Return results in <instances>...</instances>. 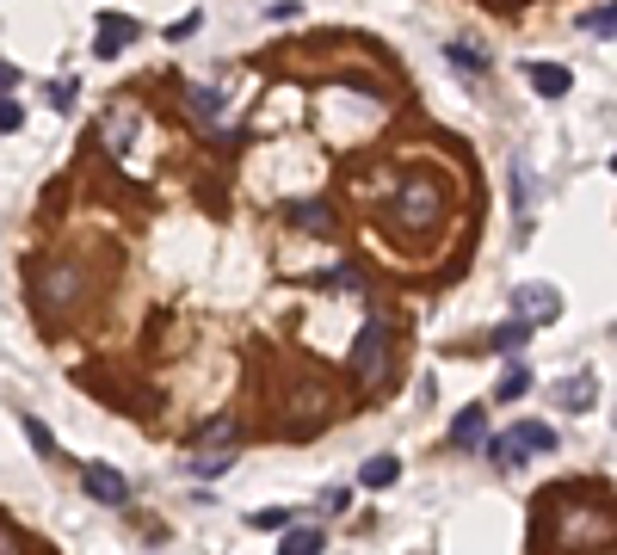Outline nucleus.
<instances>
[{
	"label": "nucleus",
	"mask_w": 617,
	"mask_h": 555,
	"mask_svg": "<svg viewBox=\"0 0 617 555\" xmlns=\"http://www.w3.org/2000/svg\"><path fill=\"white\" fill-rule=\"evenodd\" d=\"M223 438H235V420H210V426L198 432V444H223Z\"/></svg>",
	"instance_id": "nucleus-23"
},
{
	"label": "nucleus",
	"mask_w": 617,
	"mask_h": 555,
	"mask_svg": "<svg viewBox=\"0 0 617 555\" xmlns=\"http://www.w3.org/2000/svg\"><path fill=\"white\" fill-rule=\"evenodd\" d=\"M25 438H31V444H38V451H44V457H56V438H50V426H44V420H25Z\"/></svg>",
	"instance_id": "nucleus-20"
},
{
	"label": "nucleus",
	"mask_w": 617,
	"mask_h": 555,
	"mask_svg": "<svg viewBox=\"0 0 617 555\" xmlns=\"http://www.w3.org/2000/svg\"><path fill=\"white\" fill-rule=\"evenodd\" d=\"M229 463H235V438H223V444H204V457H198L192 469H198V475H223Z\"/></svg>",
	"instance_id": "nucleus-14"
},
{
	"label": "nucleus",
	"mask_w": 617,
	"mask_h": 555,
	"mask_svg": "<svg viewBox=\"0 0 617 555\" xmlns=\"http://www.w3.org/2000/svg\"><path fill=\"white\" fill-rule=\"evenodd\" d=\"M525 81H531L537 93H550V99H562V93L574 87V74H568V68H556V62H531V68H525Z\"/></svg>",
	"instance_id": "nucleus-10"
},
{
	"label": "nucleus",
	"mask_w": 617,
	"mask_h": 555,
	"mask_svg": "<svg viewBox=\"0 0 617 555\" xmlns=\"http://www.w3.org/2000/svg\"><path fill=\"white\" fill-rule=\"evenodd\" d=\"M439 216H445V185L426 179V173H414L402 192L389 198V229H402V235H426Z\"/></svg>",
	"instance_id": "nucleus-1"
},
{
	"label": "nucleus",
	"mask_w": 617,
	"mask_h": 555,
	"mask_svg": "<svg viewBox=\"0 0 617 555\" xmlns=\"http://www.w3.org/2000/svg\"><path fill=\"white\" fill-rule=\"evenodd\" d=\"M513 315H519L525 327L556 321V315H562V290H556V284H519V290H513Z\"/></svg>",
	"instance_id": "nucleus-6"
},
{
	"label": "nucleus",
	"mask_w": 617,
	"mask_h": 555,
	"mask_svg": "<svg viewBox=\"0 0 617 555\" xmlns=\"http://www.w3.org/2000/svg\"><path fill=\"white\" fill-rule=\"evenodd\" d=\"M87 494H93L99 506H124V500H130V481H124L112 463H93V469H87Z\"/></svg>",
	"instance_id": "nucleus-8"
},
{
	"label": "nucleus",
	"mask_w": 617,
	"mask_h": 555,
	"mask_svg": "<svg viewBox=\"0 0 617 555\" xmlns=\"http://www.w3.org/2000/svg\"><path fill=\"white\" fill-rule=\"evenodd\" d=\"M87 296H93V272L81 266V259H50V266L38 272V303L44 309H81L87 303Z\"/></svg>",
	"instance_id": "nucleus-2"
},
{
	"label": "nucleus",
	"mask_w": 617,
	"mask_h": 555,
	"mask_svg": "<svg viewBox=\"0 0 617 555\" xmlns=\"http://www.w3.org/2000/svg\"><path fill=\"white\" fill-rule=\"evenodd\" d=\"M19 124H25V111H19L13 99H0V136H13Z\"/></svg>",
	"instance_id": "nucleus-22"
},
{
	"label": "nucleus",
	"mask_w": 617,
	"mask_h": 555,
	"mask_svg": "<svg viewBox=\"0 0 617 555\" xmlns=\"http://www.w3.org/2000/svg\"><path fill=\"white\" fill-rule=\"evenodd\" d=\"M315 549H321L315 525H284V555H315Z\"/></svg>",
	"instance_id": "nucleus-15"
},
{
	"label": "nucleus",
	"mask_w": 617,
	"mask_h": 555,
	"mask_svg": "<svg viewBox=\"0 0 617 555\" xmlns=\"http://www.w3.org/2000/svg\"><path fill=\"white\" fill-rule=\"evenodd\" d=\"M253 525H260V531H284V525H290V512H260Z\"/></svg>",
	"instance_id": "nucleus-25"
},
{
	"label": "nucleus",
	"mask_w": 617,
	"mask_h": 555,
	"mask_svg": "<svg viewBox=\"0 0 617 555\" xmlns=\"http://www.w3.org/2000/svg\"><path fill=\"white\" fill-rule=\"evenodd\" d=\"M389 346H395V327H389L383 315H371V321H365V333L352 340V377L365 383V389H377V383H383V370H389Z\"/></svg>",
	"instance_id": "nucleus-4"
},
{
	"label": "nucleus",
	"mask_w": 617,
	"mask_h": 555,
	"mask_svg": "<svg viewBox=\"0 0 617 555\" xmlns=\"http://www.w3.org/2000/svg\"><path fill=\"white\" fill-rule=\"evenodd\" d=\"M556 401H562V414H587V407L599 401V383L593 377H568V383H556Z\"/></svg>",
	"instance_id": "nucleus-9"
},
{
	"label": "nucleus",
	"mask_w": 617,
	"mask_h": 555,
	"mask_svg": "<svg viewBox=\"0 0 617 555\" xmlns=\"http://www.w3.org/2000/svg\"><path fill=\"white\" fill-rule=\"evenodd\" d=\"M482 426H488V414H482V407H463V414L451 420V444H457V451H469V444H482Z\"/></svg>",
	"instance_id": "nucleus-13"
},
{
	"label": "nucleus",
	"mask_w": 617,
	"mask_h": 555,
	"mask_svg": "<svg viewBox=\"0 0 617 555\" xmlns=\"http://www.w3.org/2000/svg\"><path fill=\"white\" fill-rule=\"evenodd\" d=\"M0 549H19V537H13V531H7V525H0Z\"/></svg>",
	"instance_id": "nucleus-27"
},
{
	"label": "nucleus",
	"mask_w": 617,
	"mask_h": 555,
	"mask_svg": "<svg viewBox=\"0 0 617 555\" xmlns=\"http://www.w3.org/2000/svg\"><path fill=\"white\" fill-rule=\"evenodd\" d=\"M537 451H556V432L543 426V420H519V426H506L500 438H488V457H494L500 469H519V463H531Z\"/></svg>",
	"instance_id": "nucleus-3"
},
{
	"label": "nucleus",
	"mask_w": 617,
	"mask_h": 555,
	"mask_svg": "<svg viewBox=\"0 0 617 555\" xmlns=\"http://www.w3.org/2000/svg\"><path fill=\"white\" fill-rule=\"evenodd\" d=\"M525 333H531V327H525V321L513 315L506 327H494V352H519V346H525Z\"/></svg>",
	"instance_id": "nucleus-18"
},
{
	"label": "nucleus",
	"mask_w": 617,
	"mask_h": 555,
	"mask_svg": "<svg viewBox=\"0 0 617 555\" xmlns=\"http://www.w3.org/2000/svg\"><path fill=\"white\" fill-rule=\"evenodd\" d=\"M136 44V19H124V13H105L99 25H93V50L99 56H124Z\"/></svg>",
	"instance_id": "nucleus-7"
},
{
	"label": "nucleus",
	"mask_w": 617,
	"mask_h": 555,
	"mask_svg": "<svg viewBox=\"0 0 617 555\" xmlns=\"http://www.w3.org/2000/svg\"><path fill=\"white\" fill-rule=\"evenodd\" d=\"M290 222L309 229V235H328V229H334V210L321 204V198H303V204H290Z\"/></svg>",
	"instance_id": "nucleus-12"
},
{
	"label": "nucleus",
	"mask_w": 617,
	"mask_h": 555,
	"mask_svg": "<svg viewBox=\"0 0 617 555\" xmlns=\"http://www.w3.org/2000/svg\"><path fill=\"white\" fill-rule=\"evenodd\" d=\"M0 87H19V68H0Z\"/></svg>",
	"instance_id": "nucleus-26"
},
{
	"label": "nucleus",
	"mask_w": 617,
	"mask_h": 555,
	"mask_svg": "<svg viewBox=\"0 0 617 555\" xmlns=\"http://www.w3.org/2000/svg\"><path fill=\"white\" fill-rule=\"evenodd\" d=\"M525 383H531V377L513 364V370H506V383H500V401H519V395H525Z\"/></svg>",
	"instance_id": "nucleus-21"
},
{
	"label": "nucleus",
	"mask_w": 617,
	"mask_h": 555,
	"mask_svg": "<svg viewBox=\"0 0 617 555\" xmlns=\"http://www.w3.org/2000/svg\"><path fill=\"white\" fill-rule=\"evenodd\" d=\"M395 475H402V463H395V457H371L365 469H358V481H365V488H389Z\"/></svg>",
	"instance_id": "nucleus-16"
},
{
	"label": "nucleus",
	"mask_w": 617,
	"mask_h": 555,
	"mask_svg": "<svg viewBox=\"0 0 617 555\" xmlns=\"http://www.w3.org/2000/svg\"><path fill=\"white\" fill-rule=\"evenodd\" d=\"M346 500H352L346 488H328V494H321V512H346Z\"/></svg>",
	"instance_id": "nucleus-24"
},
{
	"label": "nucleus",
	"mask_w": 617,
	"mask_h": 555,
	"mask_svg": "<svg viewBox=\"0 0 617 555\" xmlns=\"http://www.w3.org/2000/svg\"><path fill=\"white\" fill-rule=\"evenodd\" d=\"M445 62H451V68H457V74H469V81H476V74H482V68H488V62H482V50H476V44H451V50H445Z\"/></svg>",
	"instance_id": "nucleus-17"
},
{
	"label": "nucleus",
	"mask_w": 617,
	"mask_h": 555,
	"mask_svg": "<svg viewBox=\"0 0 617 555\" xmlns=\"http://www.w3.org/2000/svg\"><path fill=\"white\" fill-rule=\"evenodd\" d=\"M186 118L198 124V130H210V136H235V118H229V99L216 93V87H186Z\"/></svg>",
	"instance_id": "nucleus-5"
},
{
	"label": "nucleus",
	"mask_w": 617,
	"mask_h": 555,
	"mask_svg": "<svg viewBox=\"0 0 617 555\" xmlns=\"http://www.w3.org/2000/svg\"><path fill=\"white\" fill-rule=\"evenodd\" d=\"M130 130H136V99H118V111L105 118V148H112V155H124Z\"/></svg>",
	"instance_id": "nucleus-11"
},
{
	"label": "nucleus",
	"mask_w": 617,
	"mask_h": 555,
	"mask_svg": "<svg viewBox=\"0 0 617 555\" xmlns=\"http://www.w3.org/2000/svg\"><path fill=\"white\" fill-rule=\"evenodd\" d=\"M580 25H587L593 37H611V31H617V13H611V7H593V13L580 19Z\"/></svg>",
	"instance_id": "nucleus-19"
}]
</instances>
